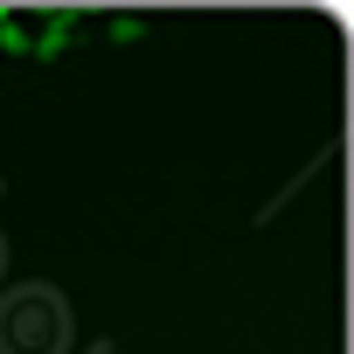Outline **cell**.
I'll return each mask as SVG.
<instances>
[{
	"instance_id": "6da1fadb",
	"label": "cell",
	"mask_w": 354,
	"mask_h": 354,
	"mask_svg": "<svg viewBox=\"0 0 354 354\" xmlns=\"http://www.w3.org/2000/svg\"><path fill=\"white\" fill-rule=\"evenodd\" d=\"M70 35H77V21H70V15H49V21H42V35H28V42H35L42 56H63V42H70Z\"/></svg>"
},
{
	"instance_id": "7a4b0ae2",
	"label": "cell",
	"mask_w": 354,
	"mask_h": 354,
	"mask_svg": "<svg viewBox=\"0 0 354 354\" xmlns=\"http://www.w3.org/2000/svg\"><path fill=\"white\" fill-rule=\"evenodd\" d=\"M21 49H28V21L0 15V56H21Z\"/></svg>"
},
{
	"instance_id": "3957f363",
	"label": "cell",
	"mask_w": 354,
	"mask_h": 354,
	"mask_svg": "<svg viewBox=\"0 0 354 354\" xmlns=\"http://www.w3.org/2000/svg\"><path fill=\"white\" fill-rule=\"evenodd\" d=\"M111 35H118V42H139V35H146V21H132V15H118V21H111Z\"/></svg>"
}]
</instances>
